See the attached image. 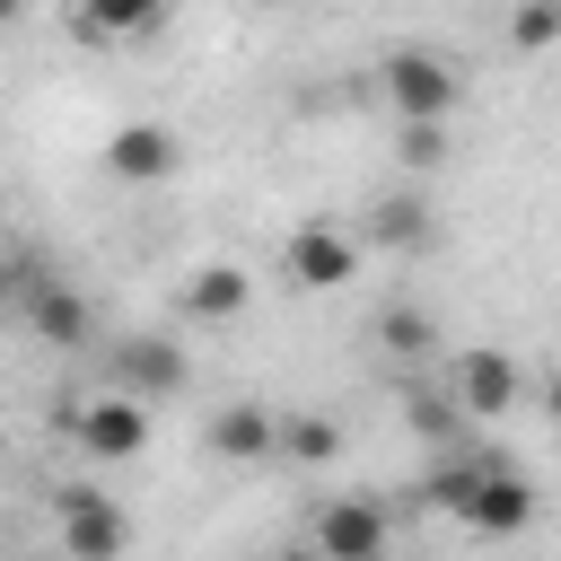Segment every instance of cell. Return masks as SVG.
Masks as SVG:
<instances>
[{
    "instance_id": "19",
    "label": "cell",
    "mask_w": 561,
    "mask_h": 561,
    "mask_svg": "<svg viewBox=\"0 0 561 561\" xmlns=\"http://www.w3.org/2000/svg\"><path fill=\"white\" fill-rule=\"evenodd\" d=\"M44 289H53V280H44V254H35V245H18V254H9V307L26 316Z\"/></svg>"
},
{
    "instance_id": "1",
    "label": "cell",
    "mask_w": 561,
    "mask_h": 561,
    "mask_svg": "<svg viewBox=\"0 0 561 561\" xmlns=\"http://www.w3.org/2000/svg\"><path fill=\"white\" fill-rule=\"evenodd\" d=\"M412 500H421V508H447L456 526H473V535H491V543H508V535L535 526V482H526L508 456H456V465H438Z\"/></svg>"
},
{
    "instance_id": "14",
    "label": "cell",
    "mask_w": 561,
    "mask_h": 561,
    "mask_svg": "<svg viewBox=\"0 0 561 561\" xmlns=\"http://www.w3.org/2000/svg\"><path fill=\"white\" fill-rule=\"evenodd\" d=\"M158 9H167V0H79V26H88L96 44H114V35H140Z\"/></svg>"
},
{
    "instance_id": "13",
    "label": "cell",
    "mask_w": 561,
    "mask_h": 561,
    "mask_svg": "<svg viewBox=\"0 0 561 561\" xmlns=\"http://www.w3.org/2000/svg\"><path fill=\"white\" fill-rule=\"evenodd\" d=\"M280 456H289V465H333V456H342V421H324V412H280Z\"/></svg>"
},
{
    "instance_id": "15",
    "label": "cell",
    "mask_w": 561,
    "mask_h": 561,
    "mask_svg": "<svg viewBox=\"0 0 561 561\" xmlns=\"http://www.w3.org/2000/svg\"><path fill=\"white\" fill-rule=\"evenodd\" d=\"M377 342H386L394 359H421V351H438V324H430L421 307H386V316H377Z\"/></svg>"
},
{
    "instance_id": "3",
    "label": "cell",
    "mask_w": 561,
    "mask_h": 561,
    "mask_svg": "<svg viewBox=\"0 0 561 561\" xmlns=\"http://www.w3.org/2000/svg\"><path fill=\"white\" fill-rule=\"evenodd\" d=\"M377 88H386V105H394L403 123H447V114H456V70H447L438 53H421V44L386 53V61H377Z\"/></svg>"
},
{
    "instance_id": "9",
    "label": "cell",
    "mask_w": 561,
    "mask_h": 561,
    "mask_svg": "<svg viewBox=\"0 0 561 561\" xmlns=\"http://www.w3.org/2000/svg\"><path fill=\"white\" fill-rule=\"evenodd\" d=\"M517 359L508 351H465L456 359V403H465V421H500L508 403H517Z\"/></svg>"
},
{
    "instance_id": "10",
    "label": "cell",
    "mask_w": 561,
    "mask_h": 561,
    "mask_svg": "<svg viewBox=\"0 0 561 561\" xmlns=\"http://www.w3.org/2000/svg\"><path fill=\"white\" fill-rule=\"evenodd\" d=\"M105 167H114L123 184H158V175H175V131H167V123H123V131L105 140Z\"/></svg>"
},
{
    "instance_id": "8",
    "label": "cell",
    "mask_w": 561,
    "mask_h": 561,
    "mask_svg": "<svg viewBox=\"0 0 561 561\" xmlns=\"http://www.w3.org/2000/svg\"><path fill=\"white\" fill-rule=\"evenodd\" d=\"M202 447L228 456V465H263V456H280V412H263V403H219V412L202 421Z\"/></svg>"
},
{
    "instance_id": "17",
    "label": "cell",
    "mask_w": 561,
    "mask_h": 561,
    "mask_svg": "<svg viewBox=\"0 0 561 561\" xmlns=\"http://www.w3.org/2000/svg\"><path fill=\"white\" fill-rule=\"evenodd\" d=\"M377 237L412 254V245H430V210H421L412 193H394V202H377Z\"/></svg>"
},
{
    "instance_id": "22",
    "label": "cell",
    "mask_w": 561,
    "mask_h": 561,
    "mask_svg": "<svg viewBox=\"0 0 561 561\" xmlns=\"http://www.w3.org/2000/svg\"><path fill=\"white\" fill-rule=\"evenodd\" d=\"M272 561H324V552H316V543H298V552H272Z\"/></svg>"
},
{
    "instance_id": "5",
    "label": "cell",
    "mask_w": 561,
    "mask_h": 561,
    "mask_svg": "<svg viewBox=\"0 0 561 561\" xmlns=\"http://www.w3.org/2000/svg\"><path fill=\"white\" fill-rule=\"evenodd\" d=\"M70 438H79L96 465H131V456L149 447V403L114 386V394H96V403H79V412H70Z\"/></svg>"
},
{
    "instance_id": "2",
    "label": "cell",
    "mask_w": 561,
    "mask_h": 561,
    "mask_svg": "<svg viewBox=\"0 0 561 561\" xmlns=\"http://www.w3.org/2000/svg\"><path fill=\"white\" fill-rule=\"evenodd\" d=\"M53 526H61V561H123V543H131V517L96 482L53 491Z\"/></svg>"
},
{
    "instance_id": "7",
    "label": "cell",
    "mask_w": 561,
    "mask_h": 561,
    "mask_svg": "<svg viewBox=\"0 0 561 561\" xmlns=\"http://www.w3.org/2000/svg\"><path fill=\"white\" fill-rule=\"evenodd\" d=\"M114 386L140 394V403H167V394H184V351H175L167 333H131V342L114 351Z\"/></svg>"
},
{
    "instance_id": "20",
    "label": "cell",
    "mask_w": 561,
    "mask_h": 561,
    "mask_svg": "<svg viewBox=\"0 0 561 561\" xmlns=\"http://www.w3.org/2000/svg\"><path fill=\"white\" fill-rule=\"evenodd\" d=\"M394 158H403V167H421V175H430V167H438V158H447V131H438V123H403V140H394Z\"/></svg>"
},
{
    "instance_id": "16",
    "label": "cell",
    "mask_w": 561,
    "mask_h": 561,
    "mask_svg": "<svg viewBox=\"0 0 561 561\" xmlns=\"http://www.w3.org/2000/svg\"><path fill=\"white\" fill-rule=\"evenodd\" d=\"M508 44H517V53H552V44H561V0H517Z\"/></svg>"
},
{
    "instance_id": "4",
    "label": "cell",
    "mask_w": 561,
    "mask_h": 561,
    "mask_svg": "<svg viewBox=\"0 0 561 561\" xmlns=\"http://www.w3.org/2000/svg\"><path fill=\"white\" fill-rule=\"evenodd\" d=\"M280 280H289V289H351V280H359V237L333 228V219L289 228V245H280Z\"/></svg>"
},
{
    "instance_id": "18",
    "label": "cell",
    "mask_w": 561,
    "mask_h": 561,
    "mask_svg": "<svg viewBox=\"0 0 561 561\" xmlns=\"http://www.w3.org/2000/svg\"><path fill=\"white\" fill-rule=\"evenodd\" d=\"M403 421H412L421 438H447V430L465 421V403H456V394H430V386H412V394H403Z\"/></svg>"
},
{
    "instance_id": "11",
    "label": "cell",
    "mask_w": 561,
    "mask_h": 561,
    "mask_svg": "<svg viewBox=\"0 0 561 561\" xmlns=\"http://www.w3.org/2000/svg\"><path fill=\"white\" fill-rule=\"evenodd\" d=\"M245 298H254L245 263H202V272L184 280V316H193V324H228V316H237Z\"/></svg>"
},
{
    "instance_id": "12",
    "label": "cell",
    "mask_w": 561,
    "mask_h": 561,
    "mask_svg": "<svg viewBox=\"0 0 561 561\" xmlns=\"http://www.w3.org/2000/svg\"><path fill=\"white\" fill-rule=\"evenodd\" d=\"M26 324H35L44 342H61V351H79V342H88V298H79L70 280H53V289H44L35 307H26Z\"/></svg>"
},
{
    "instance_id": "23",
    "label": "cell",
    "mask_w": 561,
    "mask_h": 561,
    "mask_svg": "<svg viewBox=\"0 0 561 561\" xmlns=\"http://www.w3.org/2000/svg\"><path fill=\"white\" fill-rule=\"evenodd\" d=\"M245 9H280V0H245Z\"/></svg>"
},
{
    "instance_id": "6",
    "label": "cell",
    "mask_w": 561,
    "mask_h": 561,
    "mask_svg": "<svg viewBox=\"0 0 561 561\" xmlns=\"http://www.w3.org/2000/svg\"><path fill=\"white\" fill-rule=\"evenodd\" d=\"M386 543H394V526H386L377 500L342 491V500L316 508V552H324V561H386Z\"/></svg>"
},
{
    "instance_id": "21",
    "label": "cell",
    "mask_w": 561,
    "mask_h": 561,
    "mask_svg": "<svg viewBox=\"0 0 561 561\" xmlns=\"http://www.w3.org/2000/svg\"><path fill=\"white\" fill-rule=\"evenodd\" d=\"M543 412H552V421H561V368H552V386H543Z\"/></svg>"
}]
</instances>
